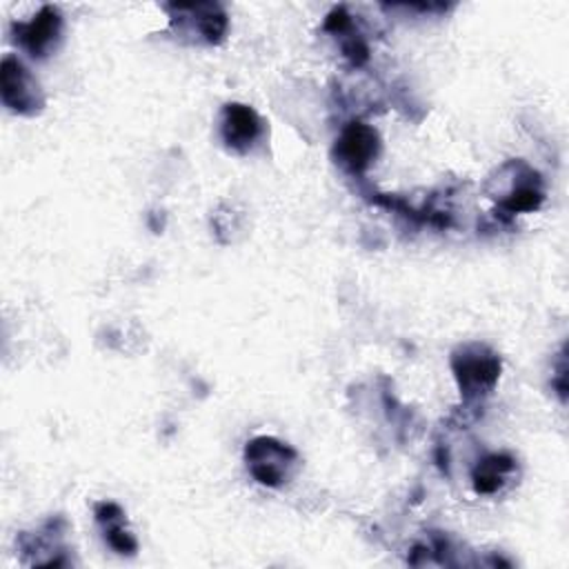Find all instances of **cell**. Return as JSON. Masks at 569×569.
<instances>
[{"label":"cell","mask_w":569,"mask_h":569,"mask_svg":"<svg viewBox=\"0 0 569 569\" xmlns=\"http://www.w3.org/2000/svg\"><path fill=\"white\" fill-rule=\"evenodd\" d=\"M451 371L465 400L487 396L500 378V356L482 342H465L451 353Z\"/></svg>","instance_id":"1"},{"label":"cell","mask_w":569,"mask_h":569,"mask_svg":"<svg viewBox=\"0 0 569 569\" xmlns=\"http://www.w3.org/2000/svg\"><path fill=\"white\" fill-rule=\"evenodd\" d=\"M244 462L249 473L264 487H280L287 482L298 465V453L289 445L271 436H258L244 447Z\"/></svg>","instance_id":"2"},{"label":"cell","mask_w":569,"mask_h":569,"mask_svg":"<svg viewBox=\"0 0 569 569\" xmlns=\"http://www.w3.org/2000/svg\"><path fill=\"white\" fill-rule=\"evenodd\" d=\"M0 96L4 107L20 116H33L44 107L38 80L16 56H4L0 62Z\"/></svg>","instance_id":"3"},{"label":"cell","mask_w":569,"mask_h":569,"mask_svg":"<svg viewBox=\"0 0 569 569\" xmlns=\"http://www.w3.org/2000/svg\"><path fill=\"white\" fill-rule=\"evenodd\" d=\"M378 149H380V140H378V133L373 127H369L365 122H349L340 131L333 151H336L338 162L347 171L362 173L378 156Z\"/></svg>","instance_id":"4"},{"label":"cell","mask_w":569,"mask_h":569,"mask_svg":"<svg viewBox=\"0 0 569 569\" xmlns=\"http://www.w3.org/2000/svg\"><path fill=\"white\" fill-rule=\"evenodd\" d=\"M13 40L33 58H44L62 31V16L56 7L44 4L29 22H13Z\"/></svg>","instance_id":"5"},{"label":"cell","mask_w":569,"mask_h":569,"mask_svg":"<svg viewBox=\"0 0 569 569\" xmlns=\"http://www.w3.org/2000/svg\"><path fill=\"white\" fill-rule=\"evenodd\" d=\"M220 136L229 149L244 153L262 136V120L249 104L229 102L222 109Z\"/></svg>","instance_id":"6"},{"label":"cell","mask_w":569,"mask_h":569,"mask_svg":"<svg viewBox=\"0 0 569 569\" xmlns=\"http://www.w3.org/2000/svg\"><path fill=\"white\" fill-rule=\"evenodd\" d=\"M96 520L102 525L104 540L118 553H136L138 540L129 529H124V511L116 502H100L96 505Z\"/></svg>","instance_id":"7"},{"label":"cell","mask_w":569,"mask_h":569,"mask_svg":"<svg viewBox=\"0 0 569 569\" xmlns=\"http://www.w3.org/2000/svg\"><path fill=\"white\" fill-rule=\"evenodd\" d=\"M513 469H516V460L511 456L491 453V456L478 460V465L473 467V471H471L473 489L485 496L496 493Z\"/></svg>","instance_id":"8"},{"label":"cell","mask_w":569,"mask_h":569,"mask_svg":"<svg viewBox=\"0 0 569 569\" xmlns=\"http://www.w3.org/2000/svg\"><path fill=\"white\" fill-rule=\"evenodd\" d=\"M184 13H189V18H193L198 33L202 36L204 42L209 44H218L229 27L227 13L211 2H202V4H182Z\"/></svg>","instance_id":"9"},{"label":"cell","mask_w":569,"mask_h":569,"mask_svg":"<svg viewBox=\"0 0 569 569\" xmlns=\"http://www.w3.org/2000/svg\"><path fill=\"white\" fill-rule=\"evenodd\" d=\"M542 189L538 187V178L531 182H520L511 193H507L500 200V209L507 213H520V211H533L542 202Z\"/></svg>","instance_id":"10"},{"label":"cell","mask_w":569,"mask_h":569,"mask_svg":"<svg viewBox=\"0 0 569 569\" xmlns=\"http://www.w3.org/2000/svg\"><path fill=\"white\" fill-rule=\"evenodd\" d=\"M325 29H327L329 33L345 36V33H349V31L353 29V20H351V16L347 13L345 7H338V9H333V11L327 16Z\"/></svg>","instance_id":"11"}]
</instances>
